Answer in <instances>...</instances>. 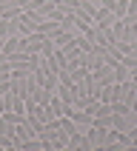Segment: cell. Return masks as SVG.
<instances>
[{
  "label": "cell",
  "mask_w": 137,
  "mask_h": 151,
  "mask_svg": "<svg viewBox=\"0 0 137 151\" xmlns=\"http://www.w3.org/2000/svg\"><path fill=\"white\" fill-rule=\"evenodd\" d=\"M20 20H26V23H32L34 29H40V26H43V20H46V14H40L37 9H26Z\"/></svg>",
  "instance_id": "cell-6"
},
{
  "label": "cell",
  "mask_w": 137,
  "mask_h": 151,
  "mask_svg": "<svg viewBox=\"0 0 137 151\" xmlns=\"http://www.w3.org/2000/svg\"><path fill=\"white\" fill-rule=\"evenodd\" d=\"M128 14H137V0H128Z\"/></svg>",
  "instance_id": "cell-26"
},
{
  "label": "cell",
  "mask_w": 137,
  "mask_h": 151,
  "mask_svg": "<svg viewBox=\"0 0 137 151\" xmlns=\"http://www.w3.org/2000/svg\"><path fill=\"white\" fill-rule=\"evenodd\" d=\"M114 20H117V17H114V12H111L106 3H103V6L97 9V14H94V26H100V29H109Z\"/></svg>",
  "instance_id": "cell-1"
},
{
  "label": "cell",
  "mask_w": 137,
  "mask_h": 151,
  "mask_svg": "<svg viewBox=\"0 0 137 151\" xmlns=\"http://www.w3.org/2000/svg\"><path fill=\"white\" fill-rule=\"evenodd\" d=\"M60 26H63V29H74V12H66L63 20H60Z\"/></svg>",
  "instance_id": "cell-23"
},
{
  "label": "cell",
  "mask_w": 137,
  "mask_h": 151,
  "mask_svg": "<svg viewBox=\"0 0 137 151\" xmlns=\"http://www.w3.org/2000/svg\"><path fill=\"white\" fill-rule=\"evenodd\" d=\"M77 148H83V151H92V140L86 134H80V128H77L74 134L68 137V151H77Z\"/></svg>",
  "instance_id": "cell-3"
},
{
  "label": "cell",
  "mask_w": 137,
  "mask_h": 151,
  "mask_svg": "<svg viewBox=\"0 0 137 151\" xmlns=\"http://www.w3.org/2000/svg\"><path fill=\"white\" fill-rule=\"evenodd\" d=\"M77 46H80L83 51H92L94 46H97V43H94L92 37H86V34H77Z\"/></svg>",
  "instance_id": "cell-19"
},
{
  "label": "cell",
  "mask_w": 137,
  "mask_h": 151,
  "mask_svg": "<svg viewBox=\"0 0 137 151\" xmlns=\"http://www.w3.org/2000/svg\"><path fill=\"white\" fill-rule=\"evenodd\" d=\"M51 40H54V49H66V46H71L77 40V34L71 29H60L57 34H51Z\"/></svg>",
  "instance_id": "cell-2"
},
{
  "label": "cell",
  "mask_w": 137,
  "mask_h": 151,
  "mask_svg": "<svg viewBox=\"0 0 137 151\" xmlns=\"http://www.w3.org/2000/svg\"><path fill=\"white\" fill-rule=\"evenodd\" d=\"M60 29H63V26H60L57 20H51V17H46V20H43V26L37 29V32H43V34H49V37H51V34H57Z\"/></svg>",
  "instance_id": "cell-12"
},
{
  "label": "cell",
  "mask_w": 137,
  "mask_h": 151,
  "mask_svg": "<svg viewBox=\"0 0 137 151\" xmlns=\"http://www.w3.org/2000/svg\"><path fill=\"white\" fill-rule=\"evenodd\" d=\"M128 77H131V68H128V66H123V63L114 66V80H117V83H126Z\"/></svg>",
  "instance_id": "cell-15"
},
{
  "label": "cell",
  "mask_w": 137,
  "mask_h": 151,
  "mask_svg": "<svg viewBox=\"0 0 137 151\" xmlns=\"http://www.w3.org/2000/svg\"><path fill=\"white\" fill-rule=\"evenodd\" d=\"M23 17V9L17 6V3H12V6L0 9V20H20Z\"/></svg>",
  "instance_id": "cell-7"
},
{
  "label": "cell",
  "mask_w": 137,
  "mask_h": 151,
  "mask_svg": "<svg viewBox=\"0 0 137 151\" xmlns=\"http://www.w3.org/2000/svg\"><path fill=\"white\" fill-rule=\"evenodd\" d=\"M12 3H17V0H0V9H6V6H12Z\"/></svg>",
  "instance_id": "cell-27"
},
{
  "label": "cell",
  "mask_w": 137,
  "mask_h": 151,
  "mask_svg": "<svg viewBox=\"0 0 137 151\" xmlns=\"http://www.w3.org/2000/svg\"><path fill=\"white\" fill-rule=\"evenodd\" d=\"M12 68V63H9V54H3L0 51V71H9Z\"/></svg>",
  "instance_id": "cell-24"
},
{
  "label": "cell",
  "mask_w": 137,
  "mask_h": 151,
  "mask_svg": "<svg viewBox=\"0 0 137 151\" xmlns=\"http://www.w3.org/2000/svg\"><path fill=\"white\" fill-rule=\"evenodd\" d=\"M34 32H37V29H34L32 23H26V20H20V23H17V34H20V37H32Z\"/></svg>",
  "instance_id": "cell-16"
},
{
  "label": "cell",
  "mask_w": 137,
  "mask_h": 151,
  "mask_svg": "<svg viewBox=\"0 0 137 151\" xmlns=\"http://www.w3.org/2000/svg\"><path fill=\"white\" fill-rule=\"evenodd\" d=\"M63 14H66V12H63V9L57 6V9H54V12H51L49 17H51V20H57V23H60V20H63Z\"/></svg>",
  "instance_id": "cell-25"
},
{
  "label": "cell",
  "mask_w": 137,
  "mask_h": 151,
  "mask_svg": "<svg viewBox=\"0 0 137 151\" xmlns=\"http://www.w3.org/2000/svg\"><path fill=\"white\" fill-rule=\"evenodd\" d=\"M0 51H3V54L20 51V34H9V37H3V43H0Z\"/></svg>",
  "instance_id": "cell-5"
},
{
  "label": "cell",
  "mask_w": 137,
  "mask_h": 151,
  "mask_svg": "<svg viewBox=\"0 0 137 151\" xmlns=\"http://www.w3.org/2000/svg\"><path fill=\"white\" fill-rule=\"evenodd\" d=\"M111 34H114V40H123V34H126V20L123 17H117L111 23Z\"/></svg>",
  "instance_id": "cell-14"
},
{
  "label": "cell",
  "mask_w": 137,
  "mask_h": 151,
  "mask_svg": "<svg viewBox=\"0 0 137 151\" xmlns=\"http://www.w3.org/2000/svg\"><path fill=\"white\" fill-rule=\"evenodd\" d=\"M94 128H111V114H103V117H92Z\"/></svg>",
  "instance_id": "cell-17"
},
{
  "label": "cell",
  "mask_w": 137,
  "mask_h": 151,
  "mask_svg": "<svg viewBox=\"0 0 137 151\" xmlns=\"http://www.w3.org/2000/svg\"><path fill=\"white\" fill-rule=\"evenodd\" d=\"M80 3H86V0H80Z\"/></svg>",
  "instance_id": "cell-28"
},
{
  "label": "cell",
  "mask_w": 137,
  "mask_h": 151,
  "mask_svg": "<svg viewBox=\"0 0 137 151\" xmlns=\"http://www.w3.org/2000/svg\"><path fill=\"white\" fill-rule=\"evenodd\" d=\"M29 97H34V100H37V106H49L54 94H51V91H46L43 86H37V88H32V94H29Z\"/></svg>",
  "instance_id": "cell-10"
},
{
  "label": "cell",
  "mask_w": 137,
  "mask_h": 151,
  "mask_svg": "<svg viewBox=\"0 0 137 151\" xmlns=\"http://www.w3.org/2000/svg\"><path fill=\"white\" fill-rule=\"evenodd\" d=\"M134 43H137V37H134Z\"/></svg>",
  "instance_id": "cell-29"
},
{
  "label": "cell",
  "mask_w": 137,
  "mask_h": 151,
  "mask_svg": "<svg viewBox=\"0 0 137 151\" xmlns=\"http://www.w3.org/2000/svg\"><path fill=\"white\" fill-rule=\"evenodd\" d=\"M29 57H32L29 51H12L9 54V63L12 66H29Z\"/></svg>",
  "instance_id": "cell-13"
},
{
  "label": "cell",
  "mask_w": 137,
  "mask_h": 151,
  "mask_svg": "<svg viewBox=\"0 0 137 151\" xmlns=\"http://www.w3.org/2000/svg\"><path fill=\"white\" fill-rule=\"evenodd\" d=\"M57 6L63 9V12H77V9H80V0H57Z\"/></svg>",
  "instance_id": "cell-21"
},
{
  "label": "cell",
  "mask_w": 137,
  "mask_h": 151,
  "mask_svg": "<svg viewBox=\"0 0 137 151\" xmlns=\"http://www.w3.org/2000/svg\"><path fill=\"white\" fill-rule=\"evenodd\" d=\"M123 66H128L131 71H137V51H128V54H123Z\"/></svg>",
  "instance_id": "cell-22"
},
{
  "label": "cell",
  "mask_w": 137,
  "mask_h": 151,
  "mask_svg": "<svg viewBox=\"0 0 137 151\" xmlns=\"http://www.w3.org/2000/svg\"><path fill=\"white\" fill-rule=\"evenodd\" d=\"M103 63H109V66H120V63H123V51H120L117 46L106 49V54H103Z\"/></svg>",
  "instance_id": "cell-8"
},
{
  "label": "cell",
  "mask_w": 137,
  "mask_h": 151,
  "mask_svg": "<svg viewBox=\"0 0 137 151\" xmlns=\"http://www.w3.org/2000/svg\"><path fill=\"white\" fill-rule=\"evenodd\" d=\"M106 6L114 12V17H126L128 14V0H106Z\"/></svg>",
  "instance_id": "cell-9"
},
{
  "label": "cell",
  "mask_w": 137,
  "mask_h": 151,
  "mask_svg": "<svg viewBox=\"0 0 137 151\" xmlns=\"http://www.w3.org/2000/svg\"><path fill=\"white\" fill-rule=\"evenodd\" d=\"M32 9H37L40 14H46V17H49L51 12L57 9V0H34V3H32Z\"/></svg>",
  "instance_id": "cell-11"
},
{
  "label": "cell",
  "mask_w": 137,
  "mask_h": 151,
  "mask_svg": "<svg viewBox=\"0 0 137 151\" xmlns=\"http://www.w3.org/2000/svg\"><path fill=\"white\" fill-rule=\"evenodd\" d=\"M103 3H106V0H103Z\"/></svg>",
  "instance_id": "cell-30"
},
{
  "label": "cell",
  "mask_w": 137,
  "mask_h": 151,
  "mask_svg": "<svg viewBox=\"0 0 137 151\" xmlns=\"http://www.w3.org/2000/svg\"><path fill=\"white\" fill-rule=\"evenodd\" d=\"M54 51H57V49H54V40L46 34V37H43V51H40V54H43V57H51Z\"/></svg>",
  "instance_id": "cell-18"
},
{
  "label": "cell",
  "mask_w": 137,
  "mask_h": 151,
  "mask_svg": "<svg viewBox=\"0 0 137 151\" xmlns=\"http://www.w3.org/2000/svg\"><path fill=\"white\" fill-rule=\"evenodd\" d=\"M92 77H94V80H100V83H117V80H114V66H109V63L97 66L92 71Z\"/></svg>",
  "instance_id": "cell-4"
},
{
  "label": "cell",
  "mask_w": 137,
  "mask_h": 151,
  "mask_svg": "<svg viewBox=\"0 0 137 151\" xmlns=\"http://www.w3.org/2000/svg\"><path fill=\"white\" fill-rule=\"evenodd\" d=\"M134 126H137V123H134Z\"/></svg>",
  "instance_id": "cell-31"
},
{
  "label": "cell",
  "mask_w": 137,
  "mask_h": 151,
  "mask_svg": "<svg viewBox=\"0 0 137 151\" xmlns=\"http://www.w3.org/2000/svg\"><path fill=\"white\" fill-rule=\"evenodd\" d=\"M111 114H131V106H126L123 100H114L111 103Z\"/></svg>",
  "instance_id": "cell-20"
}]
</instances>
